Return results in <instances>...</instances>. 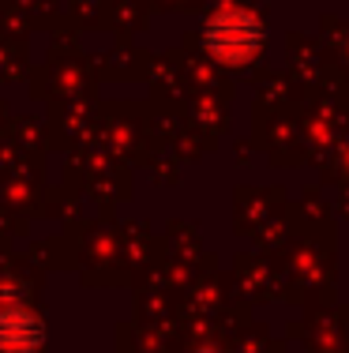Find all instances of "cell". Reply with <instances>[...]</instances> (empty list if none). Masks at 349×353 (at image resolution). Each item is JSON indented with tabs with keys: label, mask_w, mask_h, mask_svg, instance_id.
<instances>
[{
	"label": "cell",
	"mask_w": 349,
	"mask_h": 353,
	"mask_svg": "<svg viewBox=\"0 0 349 353\" xmlns=\"http://www.w3.org/2000/svg\"><path fill=\"white\" fill-rule=\"evenodd\" d=\"M45 342V327L27 305H0V350L34 353Z\"/></svg>",
	"instance_id": "cell-2"
},
{
	"label": "cell",
	"mask_w": 349,
	"mask_h": 353,
	"mask_svg": "<svg viewBox=\"0 0 349 353\" xmlns=\"http://www.w3.org/2000/svg\"><path fill=\"white\" fill-rule=\"evenodd\" d=\"M203 46L218 57L222 64H248L263 46V27L255 15L240 12V8H226L218 12L203 30Z\"/></svg>",
	"instance_id": "cell-1"
}]
</instances>
